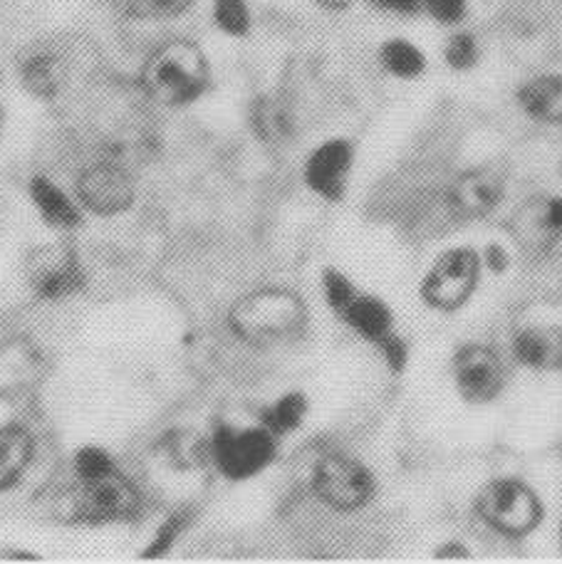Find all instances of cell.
Instances as JSON below:
<instances>
[{"label": "cell", "instance_id": "obj_1", "mask_svg": "<svg viewBox=\"0 0 562 564\" xmlns=\"http://www.w3.org/2000/svg\"><path fill=\"white\" fill-rule=\"evenodd\" d=\"M228 322L240 341L263 349L293 341L305 329L307 312L295 292L260 288L236 302Z\"/></svg>", "mask_w": 562, "mask_h": 564}, {"label": "cell", "instance_id": "obj_2", "mask_svg": "<svg viewBox=\"0 0 562 564\" xmlns=\"http://www.w3.org/2000/svg\"><path fill=\"white\" fill-rule=\"evenodd\" d=\"M208 85V63L201 47L188 40H169L147 57L142 67V89L164 107L196 102Z\"/></svg>", "mask_w": 562, "mask_h": 564}, {"label": "cell", "instance_id": "obj_3", "mask_svg": "<svg viewBox=\"0 0 562 564\" xmlns=\"http://www.w3.org/2000/svg\"><path fill=\"white\" fill-rule=\"evenodd\" d=\"M60 518L77 525H105V522L132 520L142 508V496L122 470L115 468L102 478L79 480L63 492L57 502Z\"/></svg>", "mask_w": 562, "mask_h": 564}, {"label": "cell", "instance_id": "obj_4", "mask_svg": "<svg viewBox=\"0 0 562 564\" xmlns=\"http://www.w3.org/2000/svg\"><path fill=\"white\" fill-rule=\"evenodd\" d=\"M313 490L333 510L353 512L372 500L375 478L355 458L343 456V453H329L315 463Z\"/></svg>", "mask_w": 562, "mask_h": 564}, {"label": "cell", "instance_id": "obj_5", "mask_svg": "<svg viewBox=\"0 0 562 564\" xmlns=\"http://www.w3.org/2000/svg\"><path fill=\"white\" fill-rule=\"evenodd\" d=\"M79 206L95 216H119L137 198V186L129 171L117 159H99L85 166L75 178Z\"/></svg>", "mask_w": 562, "mask_h": 564}, {"label": "cell", "instance_id": "obj_6", "mask_svg": "<svg viewBox=\"0 0 562 564\" xmlns=\"http://www.w3.org/2000/svg\"><path fill=\"white\" fill-rule=\"evenodd\" d=\"M210 456L226 478H253L275 458V436L268 429L234 431L220 426L210 441Z\"/></svg>", "mask_w": 562, "mask_h": 564}, {"label": "cell", "instance_id": "obj_7", "mask_svg": "<svg viewBox=\"0 0 562 564\" xmlns=\"http://www.w3.org/2000/svg\"><path fill=\"white\" fill-rule=\"evenodd\" d=\"M480 516L500 535L523 538L536 530L540 522V500L526 482L520 480H494L480 496Z\"/></svg>", "mask_w": 562, "mask_h": 564}, {"label": "cell", "instance_id": "obj_8", "mask_svg": "<svg viewBox=\"0 0 562 564\" xmlns=\"http://www.w3.org/2000/svg\"><path fill=\"white\" fill-rule=\"evenodd\" d=\"M478 282V258L474 250L458 248L441 256L424 280V300L436 310H458L466 305Z\"/></svg>", "mask_w": 562, "mask_h": 564}, {"label": "cell", "instance_id": "obj_9", "mask_svg": "<svg viewBox=\"0 0 562 564\" xmlns=\"http://www.w3.org/2000/svg\"><path fill=\"white\" fill-rule=\"evenodd\" d=\"M28 275L35 295L45 300L73 295L85 282L77 256L63 246H45L35 250L28 263Z\"/></svg>", "mask_w": 562, "mask_h": 564}, {"label": "cell", "instance_id": "obj_10", "mask_svg": "<svg viewBox=\"0 0 562 564\" xmlns=\"http://www.w3.org/2000/svg\"><path fill=\"white\" fill-rule=\"evenodd\" d=\"M461 397L471 404H486L504 387V365L490 347L466 345L454 361Z\"/></svg>", "mask_w": 562, "mask_h": 564}, {"label": "cell", "instance_id": "obj_11", "mask_svg": "<svg viewBox=\"0 0 562 564\" xmlns=\"http://www.w3.org/2000/svg\"><path fill=\"white\" fill-rule=\"evenodd\" d=\"M349 169H353V147L343 139H329L310 154L305 181L315 194L335 200L343 196Z\"/></svg>", "mask_w": 562, "mask_h": 564}, {"label": "cell", "instance_id": "obj_12", "mask_svg": "<svg viewBox=\"0 0 562 564\" xmlns=\"http://www.w3.org/2000/svg\"><path fill=\"white\" fill-rule=\"evenodd\" d=\"M20 83L33 97L50 99L63 93L67 85L69 67L63 53H57L53 47H35L23 55L18 65Z\"/></svg>", "mask_w": 562, "mask_h": 564}, {"label": "cell", "instance_id": "obj_13", "mask_svg": "<svg viewBox=\"0 0 562 564\" xmlns=\"http://www.w3.org/2000/svg\"><path fill=\"white\" fill-rule=\"evenodd\" d=\"M504 196V176L496 169H474L451 188V204L464 216H484L498 206Z\"/></svg>", "mask_w": 562, "mask_h": 564}, {"label": "cell", "instance_id": "obj_14", "mask_svg": "<svg viewBox=\"0 0 562 564\" xmlns=\"http://www.w3.org/2000/svg\"><path fill=\"white\" fill-rule=\"evenodd\" d=\"M35 456V441L23 423L0 426V496L13 490L30 468Z\"/></svg>", "mask_w": 562, "mask_h": 564}, {"label": "cell", "instance_id": "obj_15", "mask_svg": "<svg viewBox=\"0 0 562 564\" xmlns=\"http://www.w3.org/2000/svg\"><path fill=\"white\" fill-rule=\"evenodd\" d=\"M343 319L357 332V335L375 341L379 347L387 345V341L395 337V332H391L389 307L372 295H359L357 292L353 302L347 305V310L343 312Z\"/></svg>", "mask_w": 562, "mask_h": 564}, {"label": "cell", "instance_id": "obj_16", "mask_svg": "<svg viewBox=\"0 0 562 564\" xmlns=\"http://www.w3.org/2000/svg\"><path fill=\"white\" fill-rule=\"evenodd\" d=\"M30 198H33L37 214L43 216L50 226L77 228L83 224V214H79L75 200L45 176H35L30 181Z\"/></svg>", "mask_w": 562, "mask_h": 564}, {"label": "cell", "instance_id": "obj_17", "mask_svg": "<svg viewBox=\"0 0 562 564\" xmlns=\"http://www.w3.org/2000/svg\"><path fill=\"white\" fill-rule=\"evenodd\" d=\"M520 107L548 124H562V75H540L520 87Z\"/></svg>", "mask_w": 562, "mask_h": 564}, {"label": "cell", "instance_id": "obj_18", "mask_svg": "<svg viewBox=\"0 0 562 564\" xmlns=\"http://www.w3.org/2000/svg\"><path fill=\"white\" fill-rule=\"evenodd\" d=\"M516 357L520 365L533 369L562 367V332L560 329H526L516 337Z\"/></svg>", "mask_w": 562, "mask_h": 564}, {"label": "cell", "instance_id": "obj_19", "mask_svg": "<svg viewBox=\"0 0 562 564\" xmlns=\"http://www.w3.org/2000/svg\"><path fill=\"white\" fill-rule=\"evenodd\" d=\"M119 15L142 20H172L184 15L194 6V0H109Z\"/></svg>", "mask_w": 562, "mask_h": 564}, {"label": "cell", "instance_id": "obj_20", "mask_svg": "<svg viewBox=\"0 0 562 564\" xmlns=\"http://www.w3.org/2000/svg\"><path fill=\"white\" fill-rule=\"evenodd\" d=\"M381 65H385L389 75L411 79L421 75V69H424V55L409 40H389L381 47Z\"/></svg>", "mask_w": 562, "mask_h": 564}, {"label": "cell", "instance_id": "obj_21", "mask_svg": "<svg viewBox=\"0 0 562 564\" xmlns=\"http://www.w3.org/2000/svg\"><path fill=\"white\" fill-rule=\"evenodd\" d=\"M305 411L307 401L303 394H288L263 411V429H268L273 436H283V433L295 431L303 423Z\"/></svg>", "mask_w": 562, "mask_h": 564}, {"label": "cell", "instance_id": "obj_22", "mask_svg": "<svg viewBox=\"0 0 562 564\" xmlns=\"http://www.w3.org/2000/svg\"><path fill=\"white\" fill-rule=\"evenodd\" d=\"M214 8V23L226 35L240 37L250 30V10L246 0H210Z\"/></svg>", "mask_w": 562, "mask_h": 564}, {"label": "cell", "instance_id": "obj_23", "mask_svg": "<svg viewBox=\"0 0 562 564\" xmlns=\"http://www.w3.org/2000/svg\"><path fill=\"white\" fill-rule=\"evenodd\" d=\"M117 466L115 460L109 458V453L97 448V446H87L79 448L75 453V476L79 480H93V478H102L107 473H112Z\"/></svg>", "mask_w": 562, "mask_h": 564}, {"label": "cell", "instance_id": "obj_24", "mask_svg": "<svg viewBox=\"0 0 562 564\" xmlns=\"http://www.w3.org/2000/svg\"><path fill=\"white\" fill-rule=\"evenodd\" d=\"M186 525H188V512L179 510V512H174V516H169L164 525L156 530V535L152 540V547L144 552V557H162L164 552L174 545L176 538L182 535V530Z\"/></svg>", "mask_w": 562, "mask_h": 564}, {"label": "cell", "instance_id": "obj_25", "mask_svg": "<svg viewBox=\"0 0 562 564\" xmlns=\"http://www.w3.org/2000/svg\"><path fill=\"white\" fill-rule=\"evenodd\" d=\"M357 295V290L353 288V282H349L343 273H337V270H327L325 273V297L329 302V307L333 312H337L339 317H343V312L347 310L349 302Z\"/></svg>", "mask_w": 562, "mask_h": 564}, {"label": "cell", "instance_id": "obj_26", "mask_svg": "<svg viewBox=\"0 0 562 564\" xmlns=\"http://www.w3.org/2000/svg\"><path fill=\"white\" fill-rule=\"evenodd\" d=\"M446 63L454 69H468L474 67V63L478 59V45L474 35L468 33H458L448 40L446 45Z\"/></svg>", "mask_w": 562, "mask_h": 564}, {"label": "cell", "instance_id": "obj_27", "mask_svg": "<svg viewBox=\"0 0 562 564\" xmlns=\"http://www.w3.org/2000/svg\"><path fill=\"white\" fill-rule=\"evenodd\" d=\"M421 6L429 10L431 18H436L444 25H456L466 15L468 0H421Z\"/></svg>", "mask_w": 562, "mask_h": 564}, {"label": "cell", "instance_id": "obj_28", "mask_svg": "<svg viewBox=\"0 0 562 564\" xmlns=\"http://www.w3.org/2000/svg\"><path fill=\"white\" fill-rule=\"evenodd\" d=\"M381 10H389V13H399V15H411L421 8V0H367Z\"/></svg>", "mask_w": 562, "mask_h": 564}, {"label": "cell", "instance_id": "obj_29", "mask_svg": "<svg viewBox=\"0 0 562 564\" xmlns=\"http://www.w3.org/2000/svg\"><path fill=\"white\" fill-rule=\"evenodd\" d=\"M548 224L555 230H562V200H553L548 208Z\"/></svg>", "mask_w": 562, "mask_h": 564}, {"label": "cell", "instance_id": "obj_30", "mask_svg": "<svg viewBox=\"0 0 562 564\" xmlns=\"http://www.w3.org/2000/svg\"><path fill=\"white\" fill-rule=\"evenodd\" d=\"M317 6H323L325 10H345L353 0H315Z\"/></svg>", "mask_w": 562, "mask_h": 564}, {"label": "cell", "instance_id": "obj_31", "mask_svg": "<svg viewBox=\"0 0 562 564\" xmlns=\"http://www.w3.org/2000/svg\"><path fill=\"white\" fill-rule=\"evenodd\" d=\"M560 540H562V532H560Z\"/></svg>", "mask_w": 562, "mask_h": 564}]
</instances>
